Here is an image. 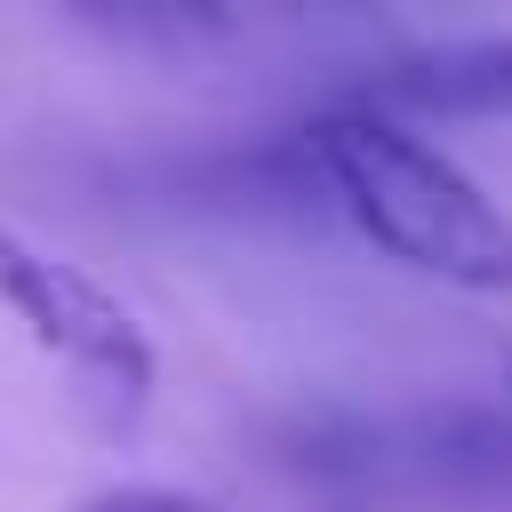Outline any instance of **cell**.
<instances>
[{"mask_svg": "<svg viewBox=\"0 0 512 512\" xmlns=\"http://www.w3.org/2000/svg\"><path fill=\"white\" fill-rule=\"evenodd\" d=\"M296 152L376 256L472 296H512V216L408 120L352 96L312 112L296 128Z\"/></svg>", "mask_w": 512, "mask_h": 512, "instance_id": "obj_1", "label": "cell"}, {"mask_svg": "<svg viewBox=\"0 0 512 512\" xmlns=\"http://www.w3.org/2000/svg\"><path fill=\"white\" fill-rule=\"evenodd\" d=\"M0 320L72 376V392L88 400V416L104 432H128L144 416V400L160 384V352H152L144 320L88 264L24 240L16 224H0Z\"/></svg>", "mask_w": 512, "mask_h": 512, "instance_id": "obj_3", "label": "cell"}, {"mask_svg": "<svg viewBox=\"0 0 512 512\" xmlns=\"http://www.w3.org/2000/svg\"><path fill=\"white\" fill-rule=\"evenodd\" d=\"M360 104L376 112H448V120H512V32L488 40H440V48H408L392 56Z\"/></svg>", "mask_w": 512, "mask_h": 512, "instance_id": "obj_4", "label": "cell"}, {"mask_svg": "<svg viewBox=\"0 0 512 512\" xmlns=\"http://www.w3.org/2000/svg\"><path fill=\"white\" fill-rule=\"evenodd\" d=\"M280 464L328 512H512V392L312 408L280 424Z\"/></svg>", "mask_w": 512, "mask_h": 512, "instance_id": "obj_2", "label": "cell"}, {"mask_svg": "<svg viewBox=\"0 0 512 512\" xmlns=\"http://www.w3.org/2000/svg\"><path fill=\"white\" fill-rule=\"evenodd\" d=\"M80 512H240V504L184 496V488H112V496H88ZM304 512H328V504H304Z\"/></svg>", "mask_w": 512, "mask_h": 512, "instance_id": "obj_5", "label": "cell"}]
</instances>
